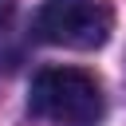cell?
<instances>
[{"label":"cell","instance_id":"cell-1","mask_svg":"<svg viewBox=\"0 0 126 126\" xmlns=\"http://www.w3.org/2000/svg\"><path fill=\"white\" fill-rule=\"evenodd\" d=\"M28 110L51 126H98L106 110L102 83L83 67H43L28 87Z\"/></svg>","mask_w":126,"mask_h":126},{"label":"cell","instance_id":"cell-2","mask_svg":"<svg viewBox=\"0 0 126 126\" xmlns=\"http://www.w3.org/2000/svg\"><path fill=\"white\" fill-rule=\"evenodd\" d=\"M114 32V8L110 0H43L35 16V35L55 47L71 51H94Z\"/></svg>","mask_w":126,"mask_h":126},{"label":"cell","instance_id":"cell-3","mask_svg":"<svg viewBox=\"0 0 126 126\" xmlns=\"http://www.w3.org/2000/svg\"><path fill=\"white\" fill-rule=\"evenodd\" d=\"M12 16H16V0H0V35L8 32V24H12Z\"/></svg>","mask_w":126,"mask_h":126}]
</instances>
